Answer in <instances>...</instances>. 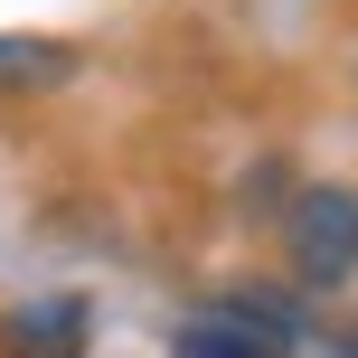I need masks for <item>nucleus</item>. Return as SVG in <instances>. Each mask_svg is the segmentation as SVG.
I'll list each match as a JSON object with an SVG mask.
<instances>
[{
	"label": "nucleus",
	"instance_id": "obj_2",
	"mask_svg": "<svg viewBox=\"0 0 358 358\" xmlns=\"http://www.w3.org/2000/svg\"><path fill=\"white\" fill-rule=\"evenodd\" d=\"M283 245H292V283L340 292L358 273V198L349 189H302L292 217H283Z\"/></svg>",
	"mask_w": 358,
	"mask_h": 358
},
{
	"label": "nucleus",
	"instance_id": "obj_5",
	"mask_svg": "<svg viewBox=\"0 0 358 358\" xmlns=\"http://www.w3.org/2000/svg\"><path fill=\"white\" fill-rule=\"evenodd\" d=\"M330 358H358V321H340V340H330Z\"/></svg>",
	"mask_w": 358,
	"mask_h": 358
},
{
	"label": "nucleus",
	"instance_id": "obj_3",
	"mask_svg": "<svg viewBox=\"0 0 358 358\" xmlns=\"http://www.w3.org/2000/svg\"><path fill=\"white\" fill-rule=\"evenodd\" d=\"M94 340V311L76 292H48V302H19L0 321V358H85Z\"/></svg>",
	"mask_w": 358,
	"mask_h": 358
},
{
	"label": "nucleus",
	"instance_id": "obj_1",
	"mask_svg": "<svg viewBox=\"0 0 358 358\" xmlns=\"http://www.w3.org/2000/svg\"><path fill=\"white\" fill-rule=\"evenodd\" d=\"M292 349H302V321L273 292H227V302L189 311L170 340V358H292Z\"/></svg>",
	"mask_w": 358,
	"mask_h": 358
},
{
	"label": "nucleus",
	"instance_id": "obj_4",
	"mask_svg": "<svg viewBox=\"0 0 358 358\" xmlns=\"http://www.w3.org/2000/svg\"><path fill=\"white\" fill-rule=\"evenodd\" d=\"M66 66V48H19V38H0V76H57Z\"/></svg>",
	"mask_w": 358,
	"mask_h": 358
}]
</instances>
